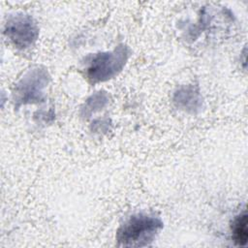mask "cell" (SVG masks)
Returning <instances> with one entry per match:
<instances>
[{
    "label": "cell",
    "instance_id": "cell-1",
    "mask_svg": "<svg viewBox=\"0 0 248 248\" xmlns=\"http://www.w3.org/2000/svg\"><path fill=\"white\" fill-rule=\"evenodd\" d=\"M163 228L159 217L139 213L127 219L116 232V241L119 246L144 247L148 246Z\"/></svg>",
    "mask_w": 248,
    "mask_h": 248
},
{
    "label": "cell",
    "instance_id": "cell-2",
    "mask_svg": "<svg viewBox=\"0 0 248 248\" xmlns=\"http://www.w3.org/2000/svg\"><path fill=\"white\" fill-rule=\"evenodd\" d=\"M128 57L127 47L118 46L114 50L93 55L86 65V76L92 82L105 81L120 72Z\"/></svg>",
    "mask_w": 248,
    "mask_h": 248
},
{
    "label": "cell",
    "instance_id": "cell-3",
    "mask_svg": "<svg viewBox=\"0 0 248 248\" xmlns=\"http://www.w3.org/2000/svg\"><path fill=\"white\" fill-rule=\"evenodd\" d=\"M6 34L15 46L26 48L37 40L38 27L31 16L18 15L8 21Z\"/></svg>",
    "mask_w": 248,
    "mask_h": 248
},
{
    "label": "cell",
    "instance_id": "cell-4",
    "mask_svg": "<svg viewBox=\"0 0 248 248\" xmlns=\"http://www.w3.org/2000/svg\"><path fill=\"white\" fill-rule=\"evenodd\" d=\"M232 237L238 246H245L248 238L247 230V213L244 210L238 214L232 224Z\"/></svg>",
    "mask_w": 248,
    "mask_h": 248
}]
</instances>
